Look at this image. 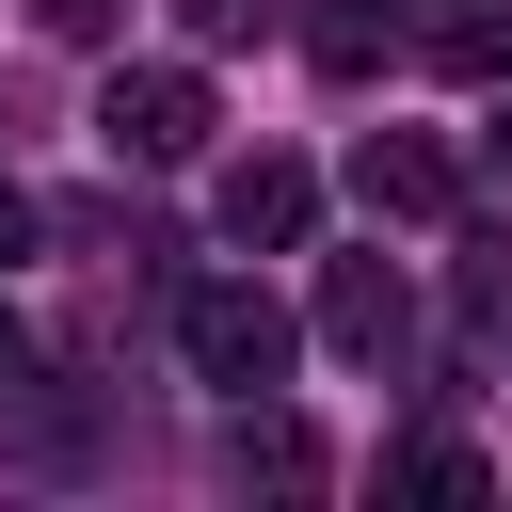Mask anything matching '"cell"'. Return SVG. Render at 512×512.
<instances>
[{"mask_svg":"<svg viewBox=\"0 0 512 512\" xmlns=\"http://www.w3.org/2000/svg\"><path fill=\"white\" fill-rule=\"evenodd\" d=\"M32 224H48V208H32V192H16V176H0V256H16V240H32Z\"/></svg>","mask_w":512,"mask_h":512,"instance_id":"12","label":"cell"},{"mask_svg":"<svg viewBox=\"0 0 512 512\" xmlns=\"http://www.w3.org/2000/svg\"><path fill=\"white\" fill-rule=\"evenodd\" d=\"M320 336H336L352 368H384V352L416 336V288H400L384 256H336V272H320Z\"/></svg>","mask_w":512,"mask_h":512,"instance_id":"4","label":"cell"},{"mask_svg":"<svg viewBox=\"0 0 512 512\" xmlns=\"http://www.w3.org/2000/svg\"><path fill=\"white\" fill-rule=\"evenodd\" d=\"M432 64H448V80H496V64H512V16H496V0H480V16H448V32H432Z\"/></svg>","mask_w":512,"mask_h":512,"instance_id":"9","label":"cell"},{"mask_svg":"<svg viewBox=\"0 0 512 512\" xmlns=\"http://www.w3.org/2000/svg\"><path fill=\"white\" fill-rule=\"evenodd\" d=\"M176 32L192 48H240V32H272V0H176Z\"/></svg>","mask_w":512,"mask_h":512,"instance_id":"10","label":"cell"},{"mask_svg":"<svg viewBox=\"0 0 512 512\" xmlns=\"http://www.w3.org/2000/svg\"><path fill=\"white\" fill-rule=\"evenodd\" d=\"M304 48H320V80H368V64L400 48V16H384V0H320V16H304Z\"/></svg>","mask_w":512,"mask_h":512,"instance_id":"7","label":"cell"},{"mask_svg":"<svg viewBox=\"0 0 512 512\" xmlns=\"http://www.w3.org/2000/svg\"><path fill=\"white\" fill-rule=\"evenodd\" d=\"M224 480H272V496H304V480H320V432H304V416H272V400H240V432H224Z\"/></svg>","mask_w":512,"mask_h":512,"instance_id":"6","label":"cell"},{"mask_svg":"<svg viewBox=\"0 0 512 512\" xmlns=\"http://www.w3.org/2000/svg\"><path fill=\"white\" fill-rule=\"evenodd\" d=\"M208 128H224V112H208V80H192V64H128V80L96 96V144H112V160H144V176H160V160H208Z\"/></svg>","mask_w":512,"mask_h":512,"instance_id":"2","label":"cell"},{"mask_svg":"<svg viewBox=\"0 0 512 512\" xmlns=\"http://www.w3.org/2000/svg\"><path fill=\"white\" fill-rule=\"evenodd\" d=\"M32 16H48L64 48H96V32H128V0H32Z\"/></svg>","mask_w":512,"mask_h":512,"instance_id":"11","label":"cell"},{"mask_svg":"<svg viewBox=\"0 0 512 512\" xmlns=\"http://www.w3.org/2000/svg\"><path fill=\"white\" fill-rule=\"evenodd\" d=\"M304 224H320V176H304V160H272V144H256V160H240V176H224V240H240V256H288V240H304Z\"/></svg>","mask_w":512,"mask_h":512,"instance_id":"5","label":"cell"},{"mask_svg":"<svg viewBox=\"0 0 512 512\" xmlns=\"http://www.w3.org/2000/svg\"><path fill=\"white\" fill-rule=\"evenodd\" d=\"M352 192H368V224H448V208H464V160H448L432 128H368V144H352Z\"/></svg>","mask_w":512,"mask_h":512,"instance_id":"3","label":"cell"},{"mask_svg":"<svg viewBox=\"0 0 512 512\" xmlns=\"http://www.w3.org/2000/svg\"><path fill=\"white\" fill-rule=\"evenodd\" d=\"M176 352H192L208 384H240V400H256V384H288V352H304V336H288V304H272L256 272H208V288H176Z\"/></svg>","mask_w":512,"mask_h":512,"instance_id":"1","label":"cell"},{"mask_svg":"<svg viewBox=\"0 0 512 512\" xmlns=\"http://www.w3.org/2000/svg\"><path fill=\"white\" fill-rule=\"evenodd\" d=\"M384 480H400V496H480L496 464H480V448H448V432H416V448H384Z\"/></svg>","mask_w":512,"mask_h":512,"instance_id":"8","label":"cell"},{"mask_svg":"<svg viewBox=\"0 0 512 512\" xmlns=\"http://www.w3.org/2000/svg\"><path fill=\"white\" fill-rule=\"evenodd\" d=\"M16 368H32V336H16V304H0V384H16Z\"/></svg>","mask_w":512,"mask_h":512,"instance_id":"13","label":"cell"},{"mask_svg":"<svg viewBox=\"0 0 512 512\" xmlns=\"http://www.w3.org/2000/svg\"><path fill=\"white\" fill-rule=\"evenodd\" d=\"M480 144H496V160H512V96H496V128H480Z\"/></svg>","mask_w":512,"mask_h":512,"instance_id":"14","label":"cell"}]
</instances>
